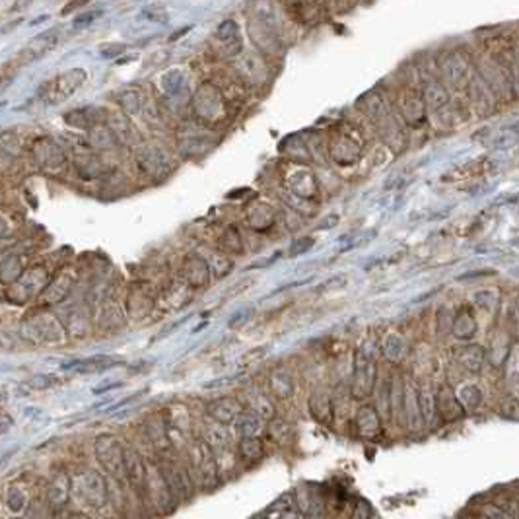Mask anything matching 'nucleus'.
Wrapping results in <instances>:
<instances>
[{"instance_id": "f257e3e1", "label": "nucleus", "mask_w": 519, "mask_h": 519, "mask_svg": "<svg viewBox=\"0 0 519 519\" xmlns=\"http://www.w3.org/2000/svg\"><path fill=\"white\" fill-rule=\"evenodd\" d=\"M249 35L261 49H278V16L270 0H251L247 8Z\"/></svg>"}, {"instance_id": "f03ea898", "label": "nucleus", "mask_w": 519, "mask_h": 519, "mask_svg": "<svg viewBox=\"0 0 519 519\" xmlns=\"http://www.w3.org/2000/svg\"><path fill=\"white\" fill-rule=\"evenodd\" d=\"M84 82H86V70L84 68H73V70H66V73L55 76L53 80L45 82L41 86L39 96L45 104L55 106V104L66 101Z\"/></svg>"}, {"instance_id": "7ed1b4c3", "label": "nucleus", "mask_w": 519, "mask_h": 519, "mask_svg": "<svg viewBox=\"0 0 519 519\" xmlns=\"http://www.w3.org/2000/svg\"><path fill=\"white\" fill-rule=\"evenodd\" d=\"M189 463H191V473L199 482V487L212 488L218 484V463L216 455L212 449L203 442H196L195 446L189 449Z\"/></svg>"}, {"instance_id": "20e7f679", "label": "nucleus", "mask_w": 519, "mask_h": 519, "mask_svg": "<svg viewBox=\"0 0 519 519\" xmlns=\"http://www.w3.org/2000/svg\"><path fill=\"white\" fill-rule=\"evenodd\" d=\"M96 451H98L99 461L104 463L115 479H121L125 473V447L119 444V439L111 438V436H99L98 444H96Z\"/></svg>"}, {"instance_id": "39448f33", "label": "nucleus", "mask_w": 519, "mask_h": 519, "mask_svg": "<svg viewBox=\"0 0 519 519\" xmlns=\"http://www.w3.org/2000/svg\"><path fill=\"white\" fill-rule=\"evenodd\" d=\"M160 470H162L163 479H165V482H168V487H170L173 494L183 496V498L191 494V475H189L185 465L168 461L163 463Z\"/></svg>"}, {"instance_id": "423d86ee", "label": "nucleus", "mask_w": 519, "mask_h": 519, "mask_svg": "<svg viewBox=\"0 0 519 519\" xmlns=\"http://www.w3.org/2000/svg\"><path fill=\"white\" fill-rule=\"evenodd\" d=\"M57 45V33L55 32H49V33H41L37 35L35 39H32L27 45H25L24 49L20 51V55H18V61H20V65H27V63H33V61H37L41 58L45 53H49L53 47Z\"/></svg>"}, {"instance_id": "0eeeda50", "label": "nucleus", "mask_w": 519, "mask_h": 519, "mask_svg": "<svg viewBox=\"0 0 519 519\" xmlns=\"http://www.w3.org/2000/svg\"><path fill=\"white\" fill-rule=\"evenodd\" d=\"M196 111L201 117L208 119V117H218L224 111V101L220 98V92L211 84H206L201 88L199 96H196Z\"/></svg>"}, {"instance_id": "6e6552de", "label": "nucleus", "mask_w": 519, "mask_h": 519, "mask_svg": "<svg viewBox=\"0 0 519 519\" xmlns=\"http://www.w3.org/2000/svg\"><path fill=\"white\" fill-rule=\"evenodd\" d=\"M125 477L129 479L132 487L144 488V484H146L144 465H142L140 457H138V454L132 447H125Z\"/></svg>"}, {"instance_id": "1a4fd4ad", "label": "nucleus", "mask_w": 519, "mask_h": 519, "mask_svg": "<svg viewBox=\"0 0 519 519\" xmlns=\"http://www.w3.org/2000/svg\"><path fill=\"white\" fill-rule=\"evenodd\" d=\"M208 414L218 424H230L239 418V405L232 399H218L208 405Z\"/></svg>"}, {"instance_id": "9d476101", "label": "nucleus", "mask_w": 519, "mask_h": 519, "mask_svg": "<svg viewBox=\"0 0 519 519\" xmlns=\"http://www.w3.org/2000/svg\"><path fill=\"white\" fill-rule=\"evenodd\" d=\"M146 430H148L150 439H152V444H154L158 449H170L168 432H165V426H163L162 418H156V416H152V418L146 422Z\"/></svg>"}, {"instance_id": "9b49d317", "label": "nucleus", "mask_w": 519, "mask_h": 519, "mask_svg": "<svg viewBox=\"0 0 519 519\" xmlns=\"http://www.w3.org/2000/svg\"><path fill=\"white\" fill-rule=\"evenodd\" d=\"M239 455L247 461H259L263 457V444L255 436H244L239 442Z\"/></svg>"}, {"instance_id": "f8f14e48", "label": "nucleus", "mask_w": 519, "mask_h": 519, "mask_svg": "<svg viewBox=\"0 0 519 519\" xmlns=\"http://www.w3.org/2000/svg\"><path fill=\"white\" fill-rule=\"evenodd\" d=\"M284 6L294 16L298 18H313L317 12V0H282Z\"/></svg>"}, {"instance_id": "ddd939ff", "label": "nucleus", "mask_w": 519, "mask_h": 519, "mask_svg": "<svg viewBox=\"0 0 519 519\" xmlns=\"http://www.w3.org/2000/svg\"><path fill=\"white\" fill-rule=\"evenodd\" d=\"M216 39H218L220 43H224V45H232L234 39H237V24L232 22V20L224 22V24L216 30Z\"/></svg>"}, {"instance_id": "4468645a", "label": "nucleus", "mask_w": 519, "mask_h": 519, "mask_svg": "<svg viewBox=\"0 0 519 519\" xmlns=\"http://www.w3.org/2000/svg\"><path fill=\"white\" fill-rule=\"evenodd\" d=\"M239 428L244 432V436H257L263 430V422L259 420V416L249 414V416H244V420L239 422Z\"/></svg>"}, {"instance_id": "2eb2a0df", "label": "nucleus", "mask_w": 519, "mask_h": 519, "mask_svg": "<svg viewBox=\"0 0 519 519\" xmlns=\"http://www.w3.org/2000/svg\"><path fill=\"white\" fill-rule=\"evenodd\" d=\"M268 434H270V438L275 439V442H284V438H288V434H290V428H288V424L286 422H275V424H270L268 426Z\"/></svg>"}, {"instance_id": "dca6fc26", "label": "nucleus", "mask_w": 519, "mask_h": 519, "mask_svg": "<svg viewBox=\"0 0 519 519\" xmlns=\"http://www.w3.org/2000/svg\"><path fill=\"white\" fill-rule=\"evenodd\" d=\"M142 16L148 18V20H152V22H158V24H163V22H168V14H165V10L162 6H150V8H144L142 10Z\"/></svg>"}, {"instance_id": "f3484780", "label": "nucleus", "mask_w": 519, "mask_h": 519, "mask_svg": "<svg viewBox=\"0 0 519 519\" xmlns=\"http://www.w3.org/2000/svg\"><path fill=\"white\" fill-rule=\"evenodd\" d=\"M101 16V10H96V12H88V14H82L74 20V27H84V25H88L89 22H94V20H98Z\"/></svg>"}, {"instance_id": "a211bd4d", "label": "nucleus", "mask_w": 519, "mask_h": 519, "mask_svg": "<svg viewBox=\"0 0 519 519\" xmlns=\"http://www.w3.org/2000/svg\"><path fill=\"white\" fill-rule=\"evenodd\" d=\"M309 247H313V239H309V237H304V239H300V242H298V245L294 244L292 247H290V255H292V257H296V255H301V253L308 251Z\"/></svg>"}, {"instance_id": "6ab92c4d", "label": "nucleus", "mask_w": 519, "mask_h": 519, "mask_svg": "<svg viewBox=\"0 0 519 519\" xmlns=\"http://www.w3.org/2000/svg\"><path fill=\"white\" fill-rule=\"evenodd\" d=\"M55 377L53 375H37V377H33L32 380V385L33 387H37V389H45V387H51V385H55Z\"/></svg>"}, {"instance_id": "aec40b11", "label": "nucleus", "mask_w": 519, "mask_h": 519, "mask_svg": "<svg viewBox=\"0 0 519 519\" xmlns=\"http://www.w3.org/2000/svg\"><path fill=\"white\" fill-rule=\"evenodd\" d=\"M123 383L121 382H113V383H106V385H101V387H96L94 393L99 395V393H104V391H109V389H117V387H121Z\"/></svg>"}, {"instance_id": "412c9836", "label": "nucleus", "mask_w": 519, "mask_h": 519, "mask_svg": "<svg viewBox=\"0 0 519 519\" xmlns=\"http://www.w3.org/2000/svg\"><path fill=\"white\" fill-rule=\"evenodd\" d=\"M86 2H88V0H74V2H70V4H68V6L63 10V14H70L73 10L80 8V6H84V4H86Z\"/></svg>"}]
</instances>
